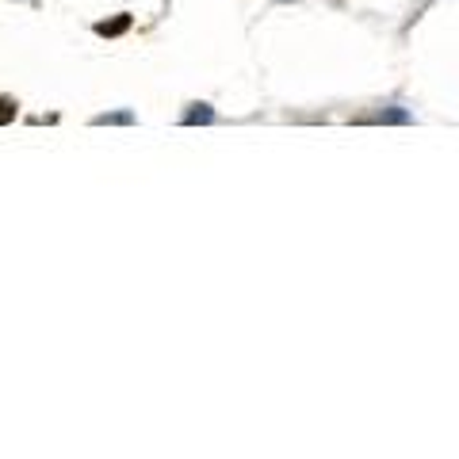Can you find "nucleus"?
<instances>
[{
  "mask_svg": "<svg viewBox=\"0 0 459 459\" xmlns=\"http://www.w3.org/2000/svg\"><path fill=\"white\" fill-rule=\"evenodd\" d=\"M214 119V111H211V104H195V111H188V115H184V123H211Z\"/></svg>",
  "mask_w": 459,
  "mask_h": 459,
  "instance_id": "nucleus-1",
  "label": "nucleus"
},
{
  "mask_svg": "<svg viewBox=\"0 0 459 459\" xmlns=\"http://www.w3.org/2000/svg\"><path fill=\"white\" fill-rule=\"evenodd\" d=\"M126 27H131V16H119L115 23H96V31H100V35H123Z\"/></svg>",
  "mask_w": 459,
  "mask_h": 459,
  "instance_id": "nucleus-2",
  "label": "nucleus"
},
{
  "mask_svg": "<svg viewBox=\"0 0 459 459\" xmlns=\"http://www.w3.org/2000/svg\"><path fill=\"white\" fill-rule=\"evenodd\" d=\"M96 123L104 126V123H134V115L131 111H115V115H96Z\"/></svg>",
  "mask_w": 459,
  "mask_h": 459,
  "instance_id": "nucleus-3",
  "label": "nucleus"
},
{
  "mask_svg": "<svg viewBox=\"0 0 459 459\" xmlns=\"http://www.w3.org/2000/svg\"><path fill=\"white\" fill-rule=\"evenodd\" d=\"M12 119H16V108L8 100H0V123H12Z\"/></svg>",
  "mask_w": 459,
  "mask_h": 459,
  "instance_id": "nucleus-4",
  "label": "nucleus"
}]
</instances>
